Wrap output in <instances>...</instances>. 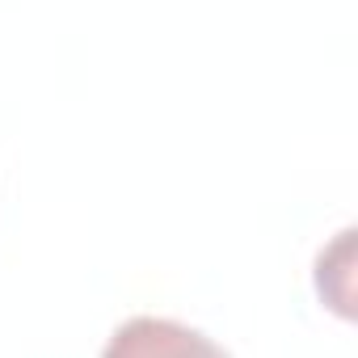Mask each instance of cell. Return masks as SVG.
I'll return each instance as SVG.
<instances>
[{
  "label": "cell",
  "mask_w": 358,
  "mask_h": 358,
  "mask_svg": "<svg viewBox=\"0 0 358 358\" xmlns=\"http://www.w3.org/2000/svg\"><path fill=\"white\" fill-rule=\"evenodd\" d=\"M101 358H232V354L203 329L182 324L173 316H131L110 333Z\"/></svg>",
  "instance_id": "cell-1"
}]
</instances>
